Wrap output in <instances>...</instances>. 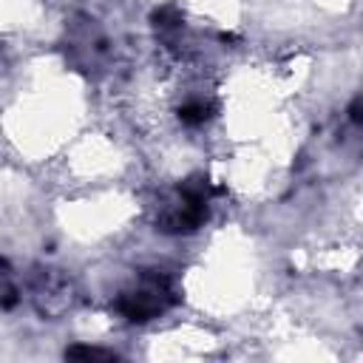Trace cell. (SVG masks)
Instances as JSON below:
<instances>
[{
	"mask_svg": "<svg viewBox=\"0 0 363 363\" xmlns=\"http://www.w3.org/2000/svg\"><path fill=\"white\" fill-rule=\"evenodd\" d=\"M170 301H173V292H170L167 281L164 278H147L139 289L119 298V312L128 320H147V318L159 315Z\"/></svg>",
	"mask_w": 363,
	"mask_h": 363,
	"instance_id": "6da1fadb",
	"label": "cell"
},
{
	"mask_svg": "<svg viewBox=\"0 0 363 363\" xmlns=\"http://www.w3.org/2000/svg\"><path fill=\"white\" fill-rule=\"evenodd\" d=\"M349 113H352V119H354V122H360V99H354V102H352Z\"/></svg>",
	"mask_w": 363,
	"mask_h": 363,
	"instance_id": "277c9868",
	"label": "cell"
},
{
	"mask_svg": "<svg viewBox=\"0 0 363 363\" xmlns=\"http://www.w3.org/2000/svg\"><path fill=\"white\" fill-rule=\"evenodd\" d=\"M68 357H85V360L102 357V360H111V352H102V349H91V346H74V349H68Z\"/></svg>",
	"mask_w": 363,
	"mask_h": 363,
	"instance_id": "3957f363",
	"label": "cell"
},
{
	"mask_svg": "<svg viewBox=\"0 0 363 363\" xmlns=\"http://www.w3.org/2000/svg\"><path fill=\"white\" fill-rule=\"evenodd\" d=\"M207 111H210V108H207L204 102H190V105H184V108H182V113H179V116H182V122H187V125H201V122L210 116Z\"/></svg>",
	"mask_w": 363,
	"mask_h": 363,
	"instance_id": "7a4b0ae2",
	"label": "cell"
}]
</instances>
